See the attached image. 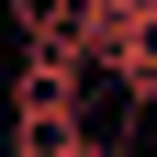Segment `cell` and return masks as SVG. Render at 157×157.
Returning <instances> with one entry per match:
<instances>
[{"label":"cell","instance_id":"7a4b0ae2","mask_svg":"<svg viewBox=\"0 0 157 157\" xmlns=\"http://www.w3.org/2000/svg\"><path fill=\"white\" fill-rule=\"evenodd\" d=\"M90 157H112V135H101V146H90Z\"/></svg>","mask_w":157,"mask_h":157},{"label":"cell","instance_id":"6da1fadb","mask_svg":"<svg viewBox=\"0 0 157 157\" xmlns=\"http://www.w3.org/2000/svg\"><path fill=\"white\" fill-rule=\"evenodd\" d=\"M135 135H146V157H157V101H146V112H135Z\"/></svg>","mask_w":157,"mask_h":157}]
</instances>
